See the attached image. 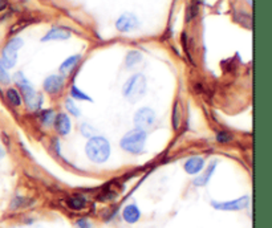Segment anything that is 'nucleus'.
Masks as SVG:
<instances>
[{
	"instance_id": "nucleus-26",
	"label": "nucleus",
	"mask_w": 272,
	"mask_h": 228,
	"mask_svg": "<svg viewBox=\"0 0 272 228\" xmlns=\"http://www.w3.org/2000/svg\"><path fill=\"white\" fill-rule=\"evenodd\" d=\"M76 227L77 228H92L91 222L88 220V219H78L77 222H76Z\"/></svg>"
},
{
	"instance_id": "nucleus-19",
	"label": "nucleus",
	"mask_w": 272,
	"mask_h": 228,
	"mask_svg": "<svg viewBox=\"0 0 272 228\" xmlns=\"http://www.w3.org/2000/svg\"><path fill=\"white\" fill-rule=\"evenodd\" d=\"M55 118L56 114L53 110H46V112L41 114V117H40V119H41V122L44 126L53 125V123H55Z\"/></svg>"
},
{
	"instance_id": "nucleus-7",
	"label": "nucleus",
	"mask_w": 272,
	"mask_h": 228,
	"mask_svg": "<svg viewBox=\"0 0 272 228\" xmlns=\"http://www.w3.org/2000/svg\"><path fill=\"white\" fill-rule=\"evenodd\" d=\"M249 204V196L244 195L242 198L234 200H227V202H211V206L214 207L215 210H220V211H239L243 210L246 207H248Z\"/></svg>"
},
{
	"instance_id": "nucleus-21",
	"label": "nucleus",
	"mask_w": 272,
	"mask_h": 228,
	"mask_svg": "<svg viewBox=\"0 0 272 228\" xmlns=\"http://www.w3.org/2000/svg\"><path fill=\"white\" fill-rule=\"evenodd\" d=\"M65 109L68 110V113H71V116H80V109H78V106L76 105L75 101L72 100V98H67V101H65Z\"/></svg>"
},
{
	"instance_id": "nucleus-10",
	"label": "nucleus",
	"mask_w": 272,
	"mask_h": 228,
	"mask_svg": "<svg viewBox=\"0 0 272 228\" xmlns=\"http://www.w3.org/2000/svg\"><path fill=\"white\" fill-rule=\"evenodd\" d=\"M72 32L65 27H53L52 29H49L47 35L41 39L43 43L52 42V40H68L71 37Z\"/></svg>"
},
{
	"instance_id": "nucleus-11",
	"label": "nucleus",
	"mask_w": 272,
	"mask_h": 228,
	"mask_svg": "<svg viewBox=\"0 0 272 228\" xmlns=\"http://www.w3.org/2000/svg\"><path fill=\"white\" fill-rule=\"evenodd\" d=\"M53 125H55L56 128V132L60 135H67L72 129L71 119H69V117L67 116L65 113H60V114L56 116L55 123H53Z\"/></svg>"
},
{
	"instance_id": "nucleus-15",
	"label": "nucleus",
	"mask_w": 272,
	"mask_h": 228,
	"mask_svg": "<svg viewBox=\"0 0 272 228\" xmlns=\"http://www.w3.org/2000/svg\"><path fill=\"white\" fill-rule=\"evenodd\" d=\"M80 55H75V56H71V57H68L67 60H65L64 63H62L61 65H60V73L64 74V76H68L69 73H71L73 69L76 68V65L78 64V61H80Z\"/></svg>"
},
{
	"instance_id": "nucleus-20",
	"label": "nucleus",
	"mask_w": 272,
	"mask_h": 228,
	"mask_svg": "<svg viewBox=\"0 0 272 228\" xmlns=\"http://www.w3.org/2000/svg\"><path fill=\"white\" fill-rule=\"evenodd\" d=\"M71 97L72 98H76V100H80V101H92V98L88 94H85L82 90L78 89L76 85H73V87L71 88Z\"/></svg>"
},
{
	"instance_id": "nucleus-13",
	"label": "nucleus",
	"mask_w": 272,
	"mask_h": 228,
	"mask_svg": "<svg viewBox=\"0 0 272 228\" xmlns=\"http://www.w3.org/2000/svg\"><path fill=\"white\" fill-rule=\"evenodd\" d=\"M122 218L123 220L129 223V224H134V223L138 222L139 218H141V211H139V209L137 207V204L132 203V204H128V206L123 209Z\"/></svg>"
},
{
	"instance_id": "nucleus-12",
	"label": "nucleus",
	"mask_w": 272,
	"mask_h": 228,
	"mask_svg": "<svg viewBox=\"0 0 272 228\" xmlns=\"http://www.w3.org/2000/svg\"><path fill=\"white\" fill-rule=\"evenodd\" d=\"M185 171L190 175L199 174L204 167V159L202 157H191L185 162Z\"/></svg>"
},
{
	"instance_id": "nucleus-24",
	"label": "nucleus",
	"mask_w": 272,
	"mask_h": 228,
	"mask_svg": "<svg viewBox=\"0 0 272 228\" xmlns=\"http://www.w3.org/2000/svg\"><path fill=\"white\" fill-rule=\"evenodd\" d=\"M173 128L174 130L179 128V109H178V103H175L174 109H173Z\"/></svg>"
},
{
	"instance_id": "nucleus-1",
	"label": "nucleus",
	"mask_w": 272,
	"mask_h": 228,
	"mask_svg": "<svg viewBox=\"0 0 272 228\" xmlns=\"http://www.w3.org/2000/svg\"><path fill=\"white\" fill-rule=\"evenodd\" d=\"M88 158L94 163H104L110 157V143L101 135H94L88 139L85 146Z\"/></svg>"
},
{
	"instance_id": "nucleus-2",
	"label": "nucleus",
	"mask_w": 272,
	"mask_h": 228,
	"mask_svg": "<svg viewBox=\"0 0 272 228\" xmlns=\"http://www.w3.org/2000/svg\"><path fill=\"white\" fill-rule=\"evenodd\" d=\"M13 80H15V84L17 85V88H20V90H22L20 94H22V98H24V101H26L28 109H39L43 103V97L33 89V87L29 84V81L24 77V74L22 72H17L13 76Z\"/></svg>"
},
{
	"instance_id": "nucleus-16",
	"label": "nucleus",
	"mask_w": 272,
	"mask_h": 228,
	"mask_svg": "<svg viewBox=\"0 0 272 228\" xmlns=\"http://www.w3.org/2000/svg\"><path fill=\"white\" fill-rule=\"evenodd\" d=\"M141 61H142V55H141V52L130 51L127 55V58H125V67H127L128 69H130V68H133L134 65L139 64Z\"/></svg>"
},
{
	"instance_id": "nucleus-22",
	"label": "nucleus",
	"mask_w": 272,
	"mask_h": 228,
	"mask_svg": "<svg viewBox=\"0 0 272 228\" xmlns=\"http://www.w3.org/2000/svg\"><path fill=\"white\" fill-rule=\"evenodd\" d=\"M10 82H11V77L10 74H8V69H6L4 65L0 63V84L8 85Z\"/></svg>"
},
{
	"instance_id": "nucleus-14",
	"label": "nucleus",
	"mask_w": 272,
	"mask_h": 228,
	"mask_svg": "<svg viewBox=\"0 0 272 228\" xmlns=\"http://www.w3.org/2000/svg\"><path fill=\"white\" fill-rule=\"evenodd\" d=\"M215 167H217V161H213L210 163V166L207 167V170L204 171V173L202 174V175H199V177L195 178V179L193 180V183H194L195 186H198V187L206 186V184L208 183V180H210L211 175L214 174Z\"/></svg>"
},
{
	"instance_id": "nucleus-18",
	"label": "nucleus",
	"mask_w": 272,
	"mask_h": 228,
	"mask_svg": "<svg viewBox=\"0 0 272 228\" xmlns=\"http://www.w3.org/2000/svg\"><path fill=\"white\" fill-rule=\"evenodd\" d=\"M85 204H87V200L82 195H73L68 199V206L72 210H81L84 209Z\"/></svg>"
},
{
	"instance_id": "nucleus-8",
	"label": "nucleus",
	"mask_w": 272,
	"mask_h": 228,
	"mask_svg": "<svg viewBox=\"0 0 272 228\" xmlns=\"http://www.w3.org/2000/svg\"><path fill=\"white\" fill-rule=\"evenodd\" d=\"M139 27V20L138 17L134 15V13L125 12L122 13L116 22V28L120 31V32L128 33L132 32L134 29H137Z\"/></svg>"
},
{
	"instance_id": "nucleus-5",
	"label": "nucleus",
	"mask_w": 272,
	"mask_h": 228,
	"mask_svg": "<svg viewBox=\"0 0 272 228\" xmlns=\"http://www.w3.org/2000/svg\"><path fill=\"white\" fill-rule=\"evenodd\" d=\"M23 39H20V37H13L7 43L3 52H2V58H0V63L4 65L6 69H11L15 67L17 61V52L23 47Z\"/></svg>"
},
{
	"instance_id": "nucleus-27",
	"label": "nucleus",
	"mask_w": 272,
	"mask_h": 228,
	"mask_svg": "<svg viewBox=\"0 0 272 228\" xmlns=\"http://www.w3.org/2000/svg\"><path fill=\"white\" fill-rule=\"evenodd\" d=\"M3 157H4V150H3V148L0 146V161L3 159Z\"/></svg>"
},
{
	"instance_id": "nucleus-23",
	"label": "nucleus",
	"mask_w": 272,
	"mask_h": 228,
	"mask_svg": "<svg viewBox=\"0 0 272 228\" xmlns=\"http://www.w3.org/2000/svg\"><path fill=\"white\" fill-rule=\"evenodd\" d=\"M217 141L220 142V143H227V142L233 141V134L228 132H218Z\"/></svg>"
},
{
	"instance_id": "nucleus-17",
	"label": "nucleus",
	"mask_w": 272,
	"mask_h": 228,
	"mask_svg": "<svg viewBox=\"0 0 272 228\" xmlns=\"http://www.w3.org/2000/svg\"><path fill=\"white\" fill-rule=\"evenodd\" d=\"M7 100L8 102L11 103L12 106H20L22 102H23V98H22V94L17 89L15 88H10V89L7 90Z\"/></svg>"
},
{
	"instance_id": "nucleus-9",
	"label": "nucleus",
	"mask_w": 272,
	"mask_h": 228,
	"mask_svg": "<svg viewBox=\"0 0 272 228\" xmlns=\"http://www.w3.org/2000/svg\"><path fill=\"white\" fill-rule=\"evenodd\" d=\"M43 87H44V90H46L47 93H58V92L62 89V87H64V77L60 76V74H51V76H48V77L44 80Z\"/></svg>"
},
{
	"instance_id": "nucleus-6",
	"label": "nucleus",
	"mask_w": 272,
	"mask_h": 228,
	"mask_svg": "<svg viewBox=\"0 0 272 228\" xmlns=\"http://www.w3.org/2000/svg\"><path fill=\"white\" fill-rule=\"evenodd\" d=\"M156 112L150 108H141L134 114V125L139 130H149L156 123Z\"/></svg>"
},
{
	"instance_id": "nucleus-25",
	"label": "nucleus",
	"mask_w": 272,
	"mask_h": 228,
	"mask_svg": "<svg viewBox=\"0 0 272 228\" xmlns=\"http://www.w3.org/2000/svg\"><path fill=\"white\" fill-rule=\"evenodd\" d=\"M81 133L85 135V137H88V138H92V137H94L93 135L94 129L92 128V126L88 125V123H84V125L81 126Z\"/></svg>"
},
{
	"instance_id": "nucleus-3",
	"label": "nucleus",
	"mask_w": 272,
	"mask_h": 228,
	"mask_svg": "<svg viewBox=\"0 0 272 228\" xmlns=\"http://www.w3.org/2000/svg\"><path fill=\"white\" fill-rule=\"evenodd\" d=\"M146 93V78L142 73H136L130 76L123 84L122 94L129 102L134 103L139 101Z\"/></svg>"
},
{
	"instance_id": "nucleus-4",
	"label": "nucleus",
	"mask_w": 272,
	"mask_h": 228,
	"mask_svg": "<svg viewBox=\"0 0 272 228\" xmlns=\"http://www.w3.org/2000/svg\"><path fill=\"white\" fill-rule=\"evenodd\" d=\"M146 143V132L139 130V129H133L129 133L123 135L121 139L120 145L125 151L130 154H139L142 153Z\"/></svg>"
}]
</instances>
